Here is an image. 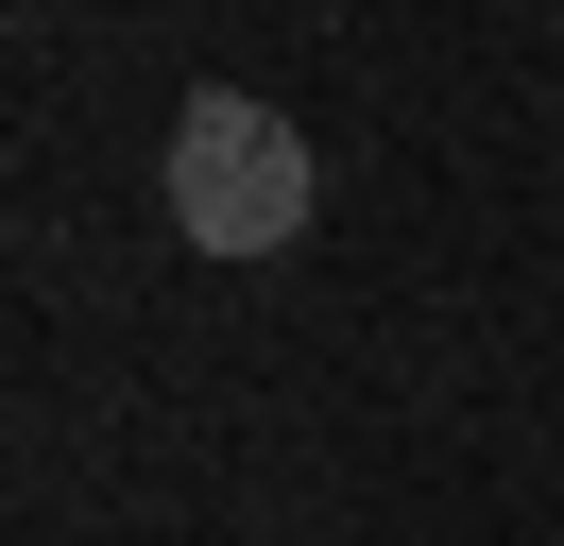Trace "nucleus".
<instances>
[{"label":"nucleus","instance_id":"obj_1","mask_svg":"<svg viewBox=\"0 0 564 546\" xmlns=\"http://www.w3.org/2000/svg\"><path fill=\"white\" fill-rule=\"evenodd\" d=\"M172 222H188V256H291L308 239V136L274 102L206 86L172 120Z\"/></svg>","mask_w":564,"mask_h":546}]
</instances>
